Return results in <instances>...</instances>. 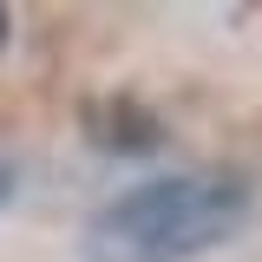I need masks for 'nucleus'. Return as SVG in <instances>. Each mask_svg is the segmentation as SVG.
<instances>
[{"label": "nucleus", "instance_id": "obj_1", "mask_svg": "<svg viewBox=\"0 0 262 262\" xmlns=\"http://www.w3.org/2000/svg\"><path fill=\"white\" fill-rule=\"evenodd\" d=\"M249 223V184L236 177H144L85 223V262H190Z\"/></svg>", "mask_w": 262, "mask_h": 262}, {"label": "nucleus", "instance_id": "obj_2", "mask_svg": "<svg viewBox=\"0 0 262 262\" xmlns=\"http://www.w3.org/2000/svg\"><path fill=\"white\" fill-rule=\"evenodd\" d=\"M7 190H13V170H0V203H7Z\"/></svg>", "mask_w": 262, "mask_h": 262}, {"label": "nucleus", "instance_id": "obj_3", "mask_svg": "<svg viewBox=\"0 0 262 262\" xmlns=\"http://www.w3.org/2000/svg\"><path fill=\"white\" fill-rule=\"evenodd\" d=\"M0 39H7V7H0Z\"/></svg>", "mask_w": 262, "mask_h": 262}]
</instances>
